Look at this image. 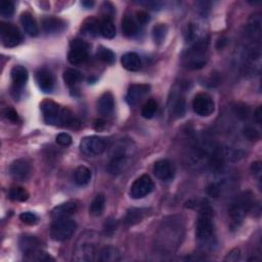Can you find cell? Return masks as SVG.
I'll list each match as a JSON object with an SVG mask.
<instances>
[{
	"label": "cell",
	"mask_w": 262,
	"mask_h": 262,
	"mask_svg": "<svg viewBox=\"0 0 262 262\" xmlns=\"http://www.w3.org/2000/svg\"><path fill=\"white\" fill-rule=\"evenodd\" d=\"M10 76L14 86L18 87V88L23 87L29 78L28 71L23 66H14L10 71Z\"/></svg>",
	"instance_id": "d4e9b609"
},
{
	"label": "cell",
	"mask_w": 262,
	"mask_h": 262,
	"mask_svg": "<svg viewBox=\"0 0 262 262\" xmlns=\"http://www.w3.org/2000/svg\"><path fill=\"white\" fill-rule=\"evenodd\" d=\"M170 103V111L177 118L183 117L185 113V100L182 95L179 93L174 92L172 94V98L169 100Z\"/></svg>",
	"instance_id": "603a6c76"
},
{
	"label": "cell",
	"mask_w": 262,
	"mask_h": 262,
	"mask_svg": "<svg viewBox=\"0 0 262 262\" xmlns=\"http://www.w3.org/2000/svg\"><path fill=\"white\" fill-rule=\"evenodd\" d=\"M21 23L25 32L32 37H36L39 34V28L36 23V20L33 18L32 14L25 12L21 16Z\"/></svg>",
	"instance_id": "cb8c5ba5"
},
{
	"label": "cell",
	"mask_w": 262,
	"mask_h": 262,
	"mask_svg": "<svg viewBox=\"0 0 262 262\" xmlns=\"http://www.w3.org/2000/svg\"><path fill=\"white\" fill-rule=\"evenodd\" d=\"M91 176L92 174L90 169L83 165L78 166L74 171V181L79 186L88 184L91 180Z\"/></svg>",
	"instance_id": "83f0119b"
},
{
	"label": "cell",
	"mask_w": 262,
	"mask_h": 262,
	"mask_svg": "<svg viewBox=\"0 0 262 262\" xmlns=\"http://www.w3.org/2000/svg\"><path fill=\"white\" fill-rule=\"evenodd\" d=\"M105 127V121H103V120H96L95 121V123H94V128L96 129V130H101V129H103Z\"/></svg>",
	"instance_id": "f907efd6"
},
{
	"label": "cell",
	"mask_w": 262,
	"mask_h": 262,
	"mask_svg": "<svg viewBox=\"0 0 262 262\" xmlns=\"http://www.w3.org/2000/svg\"><path fill=\"white\" fill-rule=\"evenodd\" d=\"M64 81L67 85L69 86H74L75 84H77L81 78H82V75L81 73L75 69H67L65 72H64Z\"/></svg>",
	"instance_id": "836d02e7"
},
{
	"label": "cell",
	"mask_w": 262,
	"mask_h": 262,
	"mask_svg": "<svg viewBox=\"0 0 262 262\" xmlns=\"http://www.w3.org/2000/svg\"><path fill=\"white\" fill-rule=\"evenodd\" d=\"M106 205V198L103 194H98L95 196L93 201L90 204L89 212L92 216H100L104 212Z\"/></svg>",
	"instance_id": "4dcf8cb0"
},
{
	"label": "cell",
	"mask_w": 262,
	"mask_h": 262,
	"mask_svg": "<svg viewBox=\"0 0 262 262\" xmlns=\"http://www.w3.org/2000/svg\"><path fill=\"white\" fill-rule=\"evenodd\" d=\"M261 23V14L259 12L254 13L249 20L248 26H247V31H248V35L251 36L253 39L260 38Z\"/></svg>",
	"instance_id": "f1b7e54d"
},
{
	"label": "cell",
	"mask_w": 262,
	"mask_h": 262,
	"mask_svg": "<svg viewBox=\"0 0 262 262\" xmlns=\"http://www.w3.org/2000/svg\"><path fill=\"white\" fill-rule=\"evenodd\" d=\"M42 28L46 33L48 34H53V33H60L65 30L66 28V23L59 19V18H54V17H46L42 20L41 22Z\"/></svg>",
	"instance_id": "ffe728a7"
},
{
	"label": "cell",
	"mask_w": 262,
	"mask_h": 262,
	"mask_svg": "<svg viewBox=\"0 0 262 262\" xmlns=\"http://www.w3.org/2000/svg\"><path fill=\"white\" fill-rule=\"evenodd\" d=\"M154 190V182L150 175L148 174H143V175L139 176L133 184L131 185L130 188V196L135 200L142 199L150 195Z\"/></svg>",
	"instance_id": "7c38bea8"
},
{
	"label": "cell",
	"mask_w": 262,
	"mask_h": 262,
	"mask_svg": "<svg viewBox=\"0 0 262 262\" xmlns=\"http://www.w3.org/2000/svg\"><path fill=\"white\" fill-rule=\"evenodd\" d=\"M99 24L100 23H98L95 19L87 20L82 27V31L86 35L95 36L99 31Z\"/></svg>",
	"instance_id": "8d00e7d4"
},
{
	"label": "cell",
	"mask_w": 262,
	"mask_h": 262,
	"mask_svg": "<svg viewBox=\"0 0 262 262\" xmlns=\"http://www.w3.org/2000/svg\"><path fill=\"white\" fill-rule=\"evenodd\" d=\"M20 248L27 259L35 261H53V258L41 249L40 241L31 236H24L19 242Z\"/></svg>",
	"instance_id": "8992f818"
},
{
	"label": "cell",
	"mask_w": 262,
	"mask_h": 262,
	"mask_svg": "<svg viewBox=\"0 0 262 262\" xmlns=\"http://www.w3.org/2000/svg\"><path fill=\"white\" fill-rule=\"evenodd\" d=\"M148 210L142 209V208H131L127 211L126 217H125V224L128 226H132L137 223H139L144 216L147 215Z\"/></svg>",
	"instance_id": "484cf974"
},
{
	"label": "cell",
	"mask_w": 262,
	"mask_h": 262,
	"mask_svg": "<svg viewBox=\"0 0 262 262\" xmlns=\"http://www.w3.org/2000/svg\"><path fill=\"white\" fill-rule=\"evenodd\" d=\"M254 119L258 124H261L262 122V114H261V107H258L254 113Z\"/></svg>",
	"instance_id": "c3c4849f"
},
{
	"label": "cell",
	"mask_w": 262,
	"mask_h": 262,
	"mask_svg": "<svg viewBox=\"0 0 262 262\" xmlns=\"http://www.w3.org/2000/svg\"><path fill=\"white\" fill-rule=\"evenodd\" d=\"M36 82L39 86V88L43 92H51L54 86V79L53 76L45 68H42L37 71L36 73Z\"/></svg>",
	"instance_id": "ac0fdd59"
},
{
	"label": "cell",
	"mask_w": 262,
	"mask_h": 262,
	"mask_svg": "<svg viewBox=\"0 0 262 262\" xmlns=\"http://www.w3.org/2000/svg\"><path fill=\"white\" fill-rule=\"evenodd\" d=\"M96 54H97L98 60H100L101 62H104L105 64L113 65L115 63V61H116L115 53L111 49H109V48H107L105 46L98 47Z\"/></svg>",
	"instance_id": "e575fe53"
},
{
	"label": "cell",
	"mask_w": 262,
	"mask_h": 262,
	"mask_svg": "<svg viewBox=\"0 0 262 262\" xmlns=\"http://www.w3.org/2000/svg\"><path fill=\"white\" fill-rule=\"evenodd\" d=\"M55 140L60 145H62V147H69L72 143V136L69 133L62 132L56 135Z\"/></svg>",
	"instance_id": "b9f144b4"
},
{
	"label": "cell",
	"mask_w": 262,
	"mask_h": 262,
	"mask_svg": "<svg viewBox=\"0 0 262 262\" xmlns=\"http://www.w3.org/2000/svg\"><path fill=\"white\" fill-rule=\"evenodd\" d=\"M240 256H241V251H240V249L236 248L228 253L225 260L226 261H238L240 259Z\"/></svg>",
	"instance_id": "bcb514c9"
},
{
	"label": "cell",
	"mask_w": 262,
	"mask_h": 262,
	"mask_svg": "<svg viewBox=\"0 0 262 262\" xmlns=\"http://www.w3.org/2000/svg\"><path fill=\"white\" fill-rule=\"evenodd\" d=\"M97 111L103 116H110L115 107L114 96L111 92H105L97 100Z\"/></svg>",
	"instance_id": "44dd1931"
},
{
	"label": "cell",
	"mask_w": 262,
	"mask_h": 262,
	"mask_svg": "<svg viewBox=\"0 0 262 262\" xmlns=\"http://www.w3.org/2000/svg\"><path fill=\"white\" fill-rule=\"evenodd\" d=\"M8 197L14 202H25L29 199V193L26 188L22 186H14L9 190Z\"/></svg>",
	"instance_id": "d6a6232c"
},
{
	"label": "cell",
	"mask_w": 262,
	"mask_h": 262,
	"mask_svg": "<svg viewBox=\"0 0 262 262\" xmlns=\"http://www.w3.org/2000/svg\"><path fill=\"white\" fill-rule=\"evenodd\" d=\"M40 109L43 114V119L49 125L74 127L75 124H78L68 109L62 108L52 100L42 101Z\"/></svg>",
	"instance_id": "7a4b0ae2"
},
{
	"label": "cell",
	"mask_w": 262,
	"mask_h": 262,
	"mask_svg": "<svg viewBox=\"0 0 262 262\" xmlns=\"http://www.w3.org/2000/svg\"><path fill=\"white\" fill-rule=\"evenodd\" d=\"M121 64L127 71L135 72L141 67V59L135 52H127L121 57Z\"/></svg>",
	"instance_id": "7402d4cb"
},
{
	"label": "cell",
	"mask_w": 262,
	"mask_h": 262,
	"mask_svg": "<svg viewBox=\"0 0 262 262\" xmlns=\"http://www.w3.org/2000/svg\"><path fill=\"white\" fill-rule=\"evenodd\" d=\"M14 12V4L9 0H4L0 2V13L4 18H10Z\"/></svg>",
	"instance_id": "f35d334b"
},
{
	"label": "cell",
	"mask_w": 262,
	"mask_h": 262,
	"mask_svg": "<svg viewBox=\"0 0 262 262\" xmlns=\"http://www.w3.org/2000/svg\"><path fill=\"white\" fill-rule=\"evenodd\" d=\"M151 86L148 84H133L129 86L127 94H126V101L130 106H135L139 103V100L150 92Z\"/></svg>",
	"instance_id": "e0dca14e"
},
{
	"label": "cell",
	"mask_w": 262,
	"mask_h": 262,
	"mask_svg": "<svg viewBox=\"0 0 262 262\" xmlns=\"http://www.w3.org/2000/svg\"><path fill=\"white\" fill-rule=\"evenodd\" d=\"M137 30H138L137 24L132 18L126 16L122 20V32L126 37L134 36L137 33Z\"/></svg>",
	"instance_id": "1f68e13d"
},
{
	"label": "cell",
	"mask_w": 262,
	"mask_h": 262,
	"mask_svg": "<svg viewBox=\"0 0 262 262\" xmlns=\"http://www.w3.org/2000/svg\"><path fill=\"white\" fill-rule=\"evenodd\" d=\"M243 133H244L245 137H247L250 140H257L260 137L258 130L255 129L254 127H252V126H246L243 129Z\"/></svg>",
	"instance_id": "60d3db41"
},
{
	"label": "cell",
	"mask_w": 262,
	"mask_h": 262,
	"mask_svg": "<svg viewBox=\"0 0 262 262\" xmlns=\"http://www.w3.org/2000/svg\"><path fill=\"white\" fill-rule=\"evenodd\" d=\"M88 43L81 39H75L71 42V49L68 53V61L72 65H81L88 57Z\"/></svg>",
	"instance_id": "30bf717a"
},
{
	"label": "cell",
	"mask_w": 262,
	"mask_h": 262,
	"mask_svg": "<svg viewBox=\"0 0 262 262\" xmlns=\"http://www.w3.org/2000/svg\"><path fill=\"white\" fill-rule=\"evenodd\" d=\"M153 171L156 177L162 181L171 180L175 173V169L169 160H159L155 163Z\"/></svg>",
	"instance_id": "9a60e30c"
},
{
	"label": "cell",
	"mask_w": 262,
	"mask_h": 262,
	"mask_svg": "<svg viewBox=\"0 0 262 262\" xmlns=\"http://www.w3.org/2000/svg\"><path fill=\"white\" fill-rule=\"evenodd\" d=\"M9 173L13 179L25 181L31 174V166L24 159H19L13 161L9 167Z\"/></svg>",
	"instance_id": "5bb4252c"
},
{
	"label": "cell",
	"mask_w": 262,
	"mask_h": 262,
	"mask_svg": "<svg viewBox=\"0 0 262 262\" xmlns=\"http://www.w3.org/2000/svg\"><path fill=\"white\" fill-rule=\"evenodd\" d=\"M0 37L5 47H14L22 41V34L19 29L8 23H1L0 25Z\"/></svg>",
	"instance_id": "8fae6325"
},
{
	"label": "cell",
	"mask_w": 262,
	"mask_h": 262,
	"mask_svg": "<svg viewBox=\"0 0 262 262\" xmlns=\"http://www.w3.org/2000/svg\"><path fill=\"white\" fill-rule=\"evenodd\" d=\"M129 166V159L127 155L121 150L117 152L112 158L110 164L108 165V171L113 175H118L123 173Z\"/></svg>",
	"instance_id": "2e32d148"
},
{
	"label": "cell",
	"mask_w": 262,
	"mask_h": 262,
	"mask_svg": "<svg viewBox=\"0 0 262 262\" xmlns=\"http://www.w3.org/2000/svg\"><path fill=\"white\" fill-rule=\"evenodd\" d=\"M199 207V215L196 224V238L201 246L207 248L208 246L213 244L214 240L213 210L206 201L202 202Z\"/></svg>",
	"instance_id": "6da1fadb"
},
{
	"label": "cell",
	"mask_w": 262,
	"mask_h": 262,
	"mask_svg": "<svg viewBox=\"0 0 262 262\" xmlns=\"http://www.w3.org/2000/svg\"><path fill=\"white\" fill-rule=\"evenodd\" d=\"M20 219L23 223L28 225H34L38 222V217L33 212H23L20 215Z\"/></svg>",
	"instance_id": "ab89813d"
},
{
	"label": "cell",
	"mask_w": 262,
	"mask_h": 262,
	"mask_svg": "<svg viewBox=\"0 0 262 262\" xmlns=\"http://www.w3.org/2000/svg\"><path fill=\"white\" fill-rule=\"evenodd\" d=\"M98 235L95 231H86L81 235L76 250L74 260L76 261H92L95 260L96 245L98 244Z\"/></svg>",
	"instance_id": "5b68a950"
},
{
	"label": "cell",
	"mask_w": 262,
	"mask_h": 262,
	"mask_svg": "<svg viewBox=\"0 0 262 262\" xmlns=\"http://www.w3.org/2000/svg\"><path fill=\"white\" fill-rule=\"evenodd\" d=\"M99 33L107 39H112L116 36V26L112 18H105L100 22Z\"/></svg>",
	"instance_id": "f546056e"
},
{
	"label": "cell",
	"mask_w": 262,
	"mask_h": 262,
	"mask_svg": "<svg viewBox=\"0 0 262 262\" xmlns=\"http://www.w3.org/2000/svg\"><path fill=\"white\" fill-rule=\"evenodd\" d=\"M81 5L85 8H90L94 5V1H92V0H85V1L81 2Z\"/></svg>",
	"instance_id": "681fc988"
},
{
	"label": "cell",
	"mask_w": 262,
	"mask_h": 262,
	"mask_svg": "<svg viewBox=\"0 0 262 262\" xmlns=\"http://www.w3.org/2000/svg\"><path fill=\"white\" fill-rule=\"evenodd\" d=\"M253 206V194L249 191L243 192L237 196L229 206V217H230V228L232 230L238 229L244 218L246 217Z\"/></svg>",
	"instance_id": "277c9868"
},
{
	"label": "cell",
	"mask_w": 262,
	"mask_h": 262,
	"mask_svg": "<svg viewBox=\"0 0 262 262\" xmlns=\"http://www.w3.org/2000/svg\"><path fill=\"white\" fill-rule=\"evenodd\" d=\"M193 109L197 115L207 117L215 110L214 100L208 93H198L193 99Z\"/></svg>",
	"instance_id": "4fadbf2b"
},
{
	"label": "cell",
	"mask_w": 262,
	"mask_h": 262,
	"mask_svg": "<svg viewBox=\"0 0 262 262\" xmlns=\"http://www.w3.org/2000/svg\"><path fill=\"white\" fill-rule=\"evenodd\" d=\"M167 34V27L163 24H158L153 28V38L157 44H161Z\"/></svg>",
	"instance_id": "74e56055"
},
{
	"label": "cell",
	"mask_w": 262,
	"mask_h": 262,
	"mask_svg": "<svg viewBox=\"0 0 262 262\" xmlns=\"http://www.w3.org/2000/svg\"><path fill=\"white\" fill-rule=\"evenodd\" d=\"M116 228H117V222L114 219H109L106 223H105V231L107 235H112L115 232Z\"/></svg>",
	"instance_id": "f6af8a7d"
},
{
	"label": "cell",
	"mask_w": 262,
	"mask_h": 262,
	"mask_svg": "<svg viewBox=\"0 0 262 262\" xmlns=\"http://www.w3.org/2000/svg\"><path fill=\"white\" fill-rule=\"evenodd\" d=\"M77 229V224L70 218L56 219L50 227V237L53 241L64 242L72 238Z\"/></svg>",
	"instance_id": "ba28073f"
},
{
	"label": "cell",
	"mask_w": 262,
	"mask_h": 262,
	"mask_svg": "<svg viewBox=\"0 0 262 262\" xmlns=\"http://www.w3.org/2000/svg\"><path fill=\"white\" fill-rule=\"evenodd\" d=\"M158 110V104L155 99H149L141 108V115L145 119H152Z\"/></svg>",
	"instance_id": "d590c367"
},
{
	"label": "cell",
	"mask_w": 262,
	"mask_h": 262,
	"mask_svg": "<svg viewBox=\"0 0 262 262\" xmlns=\"http://www.w3.org/2000/svg\"><path fill=\"white\" fill-rule=\"evenodd\" d=\"M206 51L207 41H198L184 56V66L190 70H198L203 68L207 63L205 55Z\"/></svg>",
	"instance_id": "52a82bcc"
},
{
	"label": "cell",
	"mask_w": 262,
	"mask_h": 262,
	"mask_svg": "<svg viewBox=\"0 0 262 262\" xmlns=\"http://www.w3.org/2000/svg\"><path fill=\"white\" fill-rule=\"evenodd\" d=\"M182 223L180 220L175 219L174 217L169 218L167 220H163L162 226L160 228L159 236L157 237L158 242L163 250H173L178 247L181 243L182 238Z\"/></svg>",
	"instance_id": "3957f363"
},
{
	"label": "cell",
	"mask_w": 262,
	"mask_h": 262,
	"mask_svg": "<svg viewBox=\"0 0 262 262\" xmlns=\"http://www.w3.org/2000/svg\"><path fill=\"white\" fill-rule=\"evenodd\" d=\"M106 148V140L99 136H86L80 141V151L82 152V154L88 157H94L103 154Z\"/></svg>",
	"instance_id": "9c48e42d"
},
{
	"label": "cell",
	"mask_w": 262,
	"mask_h": 262,
	"mask_svg": "<svg viewBox=\"0 0 262 262\" xmlns=\"http://www.w3.org/2000/svg\"><path fill=\"white\" fill-rule=\"evenodd\" d=\"M97 259L103 262H116L121 260V253L120 251L112 246H107L101 249L98 253Z\"/></svg>",
	"instance_id": "4316f807"
},
{
	"label": "cell",
	"mask_w": 262,
	"mask_h": 262,
	"mask_svg": "<svg viewBox=\"0 0 262 262\" xmlns=\"http://www.w3.org/2000/svg\"><path fill=\"white\" fill-rule=\"evenodd\" d=\"M136 18H137V21L139 22V24H141V25L148 24L150 22V20H151L150 14L148 12L142 11V10L136 12Z\"/></svg>",
	"instance_id": "ee69618b"
},
{
	"label": "cell",
	"mask_w": 262,
	"mask_h": 262,
	"mask_svg": "<svg viewBox=\"0 0 262 262\" xmlns=\"http://www.w3.org/2000/svg\"><path fill=\"white\" fill-rule=\"evenodd\" d=\"M261 163L260 162H254L252 163L251 165V172L254 174V175L256 176H260V174H261Z\"/></svg>",
	"instance_id": "7dc6e473"
},
{
	"label": "cell",
	"mask_w": 262,
	"mask_h": 262,
	"mask_svg": "<svg viewBox=\"0 0 262 262\" xmlns=\"http://www.w3.org/2000/svg\"><path fill=\"white\" fill-rule=\"evenodd\" d=\"M3 115H4V117H5L8 121H10V122H12V123H17V122L20 121V118H19V115H18L17 111H14V110L11 109V108H7V109H5L4 112H3Z\"/></svg>",
	"instance_id": "7bdbcfd3"
},
{
	"label": "cell",
	"mask_w": 262,
	"mask_h": 262,
	"mask_svg": "<svg viewBox=\"0 0 262 262\" xmlns=\"http://www.w3.org/2000/svg\"><path fill=\"white\" fill-rule=\"evenodd\" d=\"M77 211V205L74 202H66L56 206L51 211V217L54 220L63 219V218H69L71 215Z\"/></svg>",
	"instance_id": "d6986e66"
}]
</instances>
